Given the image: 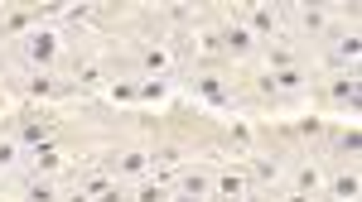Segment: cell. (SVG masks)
I'll return each instance as SVG.
<instances>
[{
    "instance_id": "cell-5",
    "label": "cell",
    "mask_w": 362,
    "mask_h": 202,
    "mask_svg": "<svg viewBox=\"0 0 362 202\" xmlns=\"http://www.w3.org/2000/svg\"><path fill=\"white\" fill-rule=\"evenodd\" d=\"M218 39H223V63H256V53H261V44L251 39L242 10H232V15L218 20Z\"/></svg>"
},
{
    "instance_id": "cell-17",
    "label": "cell",
    "mask_w": 362,
    "mask_h": 202,
    "mask_svg": "<svg viewBox=\"0 0 362 202\" xmlns=\"http://www.w3.org/2000/svg\"><path fill=\"white\" fill-rule=\"evenodd\" d=\"M174 96L169 77H136V106H165Z\"/></svg>"
},
{
    "instance_id": "cell-4",
    "label": "cell",
    "mask_w": 362,
    "mask_h": 202,
    "mask_svg": "<svg viewBox=\"0 0 362 202\" xmlns=\"http://www.w3.org/2000/svg\"><path fill=\"white\" fill-rule=\"evenodd\" d=\"M242 169H247L251 198H261V193H285V178H290V159H285V154H256V149H251L247 159H242Z\"/></svg>"
},
{
    "instance_id": "cell-10",
    "label": "cell",
    "mask_w": 362,
    "mask_h": 202,
    "mask_svg": "<svg viewBox=\"0 0 362 202\" xmlns=\"http://www.w3.org/2000/svg\"><path fill=\"white\" fill-rule=\"evenodd\" d=\"M131 68H136V77H169L174 72V49L165 39H150V44L131 49Z\"/></svg>"
},
{
    "instance_id": "cell-21",
    "label": "cell",
    "mask_w": 362,
    "mask_h": 202,
    "mask_svg": "<svg viewBox=\"0 0 362 202\" xmlns=\"http://www.w3.org/2000/svg\"><path fill=\"white\" fill-rule=\"evenodd\" d=\"M271 77H276V96H300L305 82H309L305 63H300V68H285V72H271Z\"/></svg>"
},
{
    "instance_id": "cell-16",
    "label": "cell",
    "mask_w": 362,
    "mask_h": 202,
    "mask_svg": "<svg viewBox=\"0 0 362 202\" xmlns=\"http://www.w3.org/2000/svg\"><path fill=\"white\" fill-rule=\"evenodd\" d=\"M256 58H261V72H285V68H300V49H295V44H266Z\"/></svg>"
},
{
    "instance_id": "cell-7",
    "label": "cell",
    "mask_w": 362,
    "mask_h": 202,
    "mask_svg": "<svg viewBox=\"0 0 362 202\" xmlns=\"http://www.w3.org/2000/svg\"><path fill=\"white\" fill-rule=\"evenodd\" d=\"M102 169L112 173L121 188H131L140 178H150V149L145 144H126V149H112L107 159H102Z\"/></svg>"
},
{
    "instance_id": "cell-24",
    "label": "cell",
    "mask_w": 362,
    "mask_h": 202,
    "mask_svg": "<svg viewBox=\"0 0 362 202\" xmlns=\"http://www.w3.org/2000/svg\"><path fill=\"white\" fill-rule=\"evenodd\" d=\"M169 202H194V198H184V193H169Z\"/></svg>"
},
{
    "instance_id": "cell-23",
    "label": "cell",
    "mask_w": 362,
    "mask_h": 202,
    "mask_svg": "<svg viewBox=\"0 0 362 202\" xmlns=\"http://www.w3.org/2000/svg\"><path fill=\"white\" fill-rule=\"evenodd\" d=\"M280 202H319V198H305V193H290V188H285V193H280Z\"/></svg>"
},
{
    "instance_id": "cell-19",
    "label": "cell",
    "mask_w": 362,
    "mask_h": 202,
    "mask_svg": "<svg viewBox=\"0 0 362 202\" xmlns=\"http://www.w3.org/2000/svg\"><path fill=\"white\" fill-rule=\"evenodd\" d=\"M169 183H160V178H140V183H131L126 188V202H169Z\"/></svg>"
},
{
    "instance_id": "cell-3",
    "label": "cell",
    "mask_w": 362,
    "mask_h": 202,
    "mask_svg": "<svg viewBox=\"0 0 362 202\" xmlns=\"http://www.w3.org/2000/svg\"><path fill=\"white\" fill-rule=\"evenodd\" d=\"M189 91H194V101L218 106V111H232L237 106V87L223 72V63H198L194 72H189Z\"/></svg>"
},
{
    "instance_id": "cell-13",
    "label": "cell",
    "mask_w": 362,
    "mask_h": 202,
    "mask_svg": "<svg viewBox=\"0 0 362 202\" xmlns=\"http://www.w3.org/2000/svg\"><path fill=\"white\" fill-rule=\"evenodd\" d=\"M10 188H15V202H63V183H58V178L25 173V178H15Z\"/></svg>"
},
{
    "instance_id": "cell-9",
    "label": "cell",
    "mask_w": 362,
    "mask_h": 202,
    "mask_svg": "<svg viewBox=\"0 0 362 202\" xmlns=\"http://www.w3.org/2000/svg\"><path fill=\"white\" fill-rule=\"evenodd\" d=\"M324 178H329V159H319V154H300V159L290 164L285 188H290V193H305V198H319V193H324Z\"/></svg>"
},
{
    "instance_id": "cell-18",
    "label": "cell",
    "mask_w": 362,
    "mask_h": 202,
    "mask_svg": "<svg viewBox=\"0 0 362 202\" xmlns=\"http://www.w3.org/2000/svg\"><path fill=\"white\" fill-rule=\"evenodd\" d=\"M68 77H58V72H25V91L29 96H58V91H68Z\"/></svg>"
},
{
    "instance_id": "cell-6",
    "label": "cell",
    "mask_w": 362,
    "mask_h": 202,
    "mask_svg": "<svg viewBox=\"0 0 362 202\" xmlns=\"http://www.w3.org/2000/svg\"><path fill=\"white\" fill-rule=\"evenodd\" d=\"M251 39L266 49V44H290V25H285V5H247L242 10Z\"/></svg>"
},
{
    "instance_id": "cell-15",
    "label": "cell",
    "mask_w": 362,
    "mask_h": 202,
    "mask_svg": "<svg viewBox=\"0 0 362 202\" xmlns=\"http://www.w3.org/2000/svg\"><path fill=\"white\" fill-rule=\"evenodd\" d=\"M358 96H362L358 72H334L329 77V101H334L338 111H358Z\"/></svg>"
},
{
    "instance_id": "cell-22",
    "label": "cell",
    "mask_w": 362,
    "mask_h": 202,
    "mask_svg": "<svg viewBox=\"0 0 362 202\" xmlns=\"http://www.w3.org/2000/svg\"><path fill=\"white\" fill-rule=\"evenodd\" d=\"M107 101H112V106H136V77H112Z\"/></svg>"
},
{
    "instance_id": "cell-1",
    "label": "cell",
    "mask_w": 362,
    "mask_h": 202,
    "mask_svg": "<svg viewBox=\"0 0 362 202\" xmlns=\"http://www.w3.org/2000/svg\"><path fill=\"white\" fill-rule=\"evenodd\" d=\"M10 53H15V63H20L25 72H58L63 58H68V39H63V29H58V25L39 20L25 39H15Z\"/></svg>"
},
{
    "instance_id": "cell-11",
    "label": "cell",
    "mask_w": 362,
    "mask_h": 202,
    "mask_svg": "<svg viewBox=\"0 0 362 202\" xmlns=\"http://www.w3.org/2000/svg\"><path fill=\"white\" fill-rule=\"evenodd\" d=\"M358 198H362L358 164H329V178H324L319 202H358Z\"/></svg>"
},
{
    "instance_id": "cell-12",
    "label": "cell",
    "mask_w": 362,
    "mask_h": 202,
    "mask_svg": "<svg viewBox=\"0 0 362 202\" xmlns=\"http://www.w3.org/2000/svg\"><path fill=\"white\" fill-rule=\"evenodd\" d=\"M15 178H25V144L15 125H0V188H10Z\"/></svg>"
},
{
    "instance_id": "cell-14",
    "label": "cell",
    "mask_w": 362,
    "mask_h": 202,
    "mask_svg": "<svg viewBox=\"0 0 362 202\" xmlns=\"http://www.w3.org/2000/svg\"><path fill=\"white\" fill-rule=\"evenodd\" d=\"M324 144H329V164H358V125L343 120V125H329L324 130Z\"/></svg>"
},
{
    "instance_id": "cell-8",
    "label": "cell",
    "mask_w": 362,
    "mask_h": 202,
    "mask_svg": "<svg viewBox=\"0 0 362 202\" xmlns=\"http://www.w3.org/2000/svg\"><path fill=\"white\" fill-rule=\"evenodd\" d=\"M112 68L97 58V49H78V58H73V68H68V82L78 87V91H107L112 87Z\"/></svg>"
},
{
    "instance_id": "cell-2",
    "label": "cell",
    "mask_w": 362,
    "mask_h": 202,
    "mask_svg": "<svg viewBox=\"0 0 362 202\" xmlns=\"http://www.w3.org/2000/svg\"><path fill=\"white\" fill-rule=\"evenodd\" d=\"M285 25H290V44L309 39L314 49L329 44V39L338 34V20H334L329 5H285Z\"/></svg>"
},
{
    "instance_id": "cell-20",
    "label": "cell",
    "mask_w": 362,
    "mask_h": 202,
    "mask_svg": "<svg viewBox=\"0 0 362 202\" xmlns=\"http://www.w3.org/2000/svg\"><path fill=\"white\" fill-rule=\"evenodd\" d=\"M251 144H256V130H251L247 120H237V125H227V149H232V159H247Z\"/></svg>"
}]
</instances>
